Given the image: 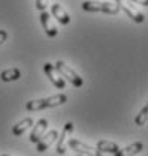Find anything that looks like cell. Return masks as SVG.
<instances>
[{"label": "cell", "instance_id": "obj_1", "mask_svg": "<svg viewBox=\"0 0 148 156\" xmlns=\"http://www.w3.org/2000/svg\"><path fill=\"white\" fill-rule=\"evenodd\" d=\"M82 11L87 12H103L108 15H115L120 11V5L118 3H111V2H82L81 5Z\"/></svg>", "mask_w": 148, "mask_h": 156}, {"label": "cell", "instance_id": "obj_2", "mask_svg": "<svg viewBox=\"0 0 148 156\" xmlns=\"http://www.w3.org/2000/svg\"><path fill=\"white\" fill-rule=\"evenodd\" d=\"M56 69L58 71V74L61 75L63 78H66L72 86H75V87H82V84H84V80L79 77L76 72H75L74 69L71 68V66H67L64 62H61V60H58L56 65Z\"/></svg>", "mask_w": 148, "mask_h": 156}, {"label": "cell", "instance_id": "obj_3", "mask_svg": "<svg viewBox=\"0 0 148 156\" xmlns=\"http://www.w3.org/2000/svg\"><path fill=\"white\" fill-rule=\"evenodd\" d=\"M67 146L72 150H75V152H78V153H81V155H84V156H102V153L97 149L90 147V146H87V144H84V143H81L78 140H74V138L69 140Z\"/></svg>", "mask_w": 148, "mask_h": 156}, {"label": "cell", "instance_id": "obj_4", "mask_svg": "<svg viewBox=\"0 0 148 156\" xmlns=\"http://www.w3.org/2000/svg\"><path fill=\"white\" fill-rule=\"evenodd\" d=\"M75 126L72 122H67L66 125H64V128H63V131H61V135L60 138H57L58 140V143H57V149L56 152L58 155H64V152H66V147H67V144H66V141H67V138L72 135V132H74Z\"/></svg>", "mask_w": 148, "mask_h": 156}, {"label": "cell", "instance_id": "obj_5", "mask_svg": "<svg viewBox=\"0 0 148 156\" xmlns=\"http://www.w3.org/2000/svg\"><path fill=\"white\" fill-rule=\"evenodd\" d=\"M43 71H45V74L48 75L50 81L56 86L57 89H64V86H66L64 78L58 74V71L56 69L54 65H51V63H45V65H43Z\"/></svg>", "mask_w": 148, "mask_h": 156}, {"label": "cell", "instance_id": "obj_6", "mask_svg": "<svg viewBox=\"0 0 148 156\" xmlns=\"http://www.w3.org/2000/svg\"><path fill=\"white\" fill-rule=\"evenodd\" d=\"M57 136H58V132H57V131H54V129H53V131H50L48 134H43V135L37 140L36 150L39 152V153H42V152L48 150V149L51 147V144H53V143L57 140Z\"/></svg>", "mask_w": 148, "mask_h": 156}, {"label": "cell", "instance_id": "obj_7", "mask_svg": "<svg viewBox=\"0 0 148 156\" xmlns=\"http://www.w3.org/2000/svg\"><path fill=\"white\" fill-rule=\"evenodd\" d=\"M40 23H42V26H43L45 33H46L50 38H56L57 33H58V30H57L56 24H54V21H53L51 15H50L48 12L42 11V14H40Z\"/></svg>", "mask_w": 148, "mask_h": 156}, {"label": "cell", "instance_id": "obj_8", "mask_svg": "<svg viewBox=\"0 0 148 156\" xmlns=\"http://www.w3.org/2000/svg\"><path fill=\"white\" fill-rule=\"evenodd\" d=\"M118 5H121L120 8L126 12V15L129 17V18H132L135 23H144V20H145V17L142 15V12H139L133 5H130V3H123V2H120Z\"/></svg>", "mask_w": 148, "mask_h": 156}, {"label": "cell", "instance_id": "obj_9", "mask_svg": "<svg viewBox=\"0 0 148 156\" xmlns=\"http://www.w3.org/2000/svg\"><path fill=\"white\" fill-rule=\"evenodd\" d=\"M51 14H53V17L60 23V24H69L71 23V15L63 9V6H60L58 3H56V5H53L51 6Z\"/></svg>", "mask_w": 148, "mask_h": 156}, {"label": "cell", "instance_id": "obj_10", "mask_svg": "<svg viewBox=\"0 0 148 156\" xmlns=\"http://www.w3.org/2000/svg\"><path fill=\"white\" fill-rule=\"evenodd\" d=\"M46 128H48V120L46 119H40L39 122H36V126L33 128V131L30 134V141L32 143H37V140L45 134Z\"/></svg>", "mask_w": 148, "mask_h": 156}, {"label": "cell", "instance_id": "obj_11", "mask_svg": "<svg viewBox=\"0 0 148 156\" xmlns=\"http://www.w3.org/2000/svg\"><path fill=\"white\" fill-rule=\"evenodd\" d=\"M142 150H144V144L142 143H133V144H130V146L121 149V150L118 149V152L114 153V156H135L138 153H141Z\"/></svg>", "mask_w": 148, "mask_h": 156}, {"label": "cell", "instance_id": "obj_12", "mask_svg": "<svg viewBox=\"0 0 148 156\" xmlns=\"http://www.w3.org/2000/svg\"><path fill=\"white\" fill-rule=\"evenodd\" d=\"M30 126H33V120L30 119V117H26L24 120H21V122H18L15 126H12V134L15 136H19L22 135Z\"/></svg>", "mask_w": 148, "mask_h": 156}, {"label": "cell", "instance_id": "obj_13", "mask_svg": "<svg viewBox=\"0 0 148 156\" xmlns=\"http://www.w3.org/2000/svg\"><path fill=\"white\" fill-rule=\"evenodd\" d=\"M97 150L100 153H117L118 152V146L112 141H106V140H99L97 141Z\"/></svg>", "mask_w": 148, "mask_h": 156}, {"label": "cell", "instance_id": "obj_14", "mask_svg": "<svg viewBox=\"0 0 148 156\" xmlns=\"http://www.w3.org/2000/svg\"><path fill=\"white\" fill-rule=\"evenodd\" d=\"M21 77V72H19L18 68H9V69H5L2 74H0V78L2 81L5 83H11V81H17Z\"/></svg>", "mask_w": 148, "mask_h": 156}, {"label": "cell", "instance_id": "obj_15", "mask_svg": "<svg viewBox=\"0 0 148 156\" xmlns=\"http://www.w3.org/2000/svg\"><path fill=\"white\" fill-rule=\"evenodd\" d=\"M45 101H46V108H53V107L63 105V104L67 101V96L63 95V93H58V95H54V96L45 98Z\"/></svg>", "mask_w": 148, "mask_h": 156}, {"label": "cell", "instance_id": "obj_16", "mask_svg": "<svg viewBox=\"0 0 148 156\" xmlns=\"http://www.w3.org/2000/svg\"><path fill=\"white\" fill-rule=\"evenodd\" d=\"M26 108H27L29 111H40V110H45V108H46V101H45V98H43V99H32V101L27 102Z\"/></svg>", "mask_w": 148, "mask_h": 156}, {"label": "cell", "instance_id": "obj_17", "mask_svg": "<svg viewBox=\"0 0 148 156\" xmlns=\"http://www.w3.org/2000/svg\"><path fill=\"white\" fill-rule=\"evenodd\" d=\"M148 120V107L145 105L141 111H139V114L136 116V120H135V123L138 125V126H144L145 123H147Z\"/></svg>", "mask_w": 148, "mask_h": 156}, {"label": "cell", "instance_id": "obj_18", "mask_svg": "<svg viewBox=\"0 0 148 156\" xmlns=\"http://www.w3.org/2000/svg\"><path fill=\"white\" fill-rule=\"evenodd\" d=\"M48 2H50V0H36V9L45 11V8L48 6Z\"/></svg>", "mask_w": 148, "mask_h": 156}, {"label": "cell", "instance_id": "obj_19", "mask_svg": "<svg viewBox=\"0 0 148 156\" xmlns=\"http://www.w3.org/2000/svg\"><path fill=\"white\" fill-rule=\"evenodd\" d=\"M6 38H8V33H6V30H0V45L6 41Z\"/></svg>", "mask_w": 148, "mask_h": 156}, {"label": "cell", "instance_id": "obj_20", "mask_svg": "<svg viewBox=\"0 0 148 156\" xmlns=\"http://www.w3.org/2000/svg\"><path fill=\"white\" fill-rule=\"evenodd\" d=\"M130 2L139 3V5H142V6H148V0H130Z\"/></svg>", "mask_w": 148, "mask_h": 156}, {"label": "cell", "instance_id": "obj_21", "mask_svg": "<svg viewBox=\"0 0 148 156\" xmlns=\"http://www.w3.org/2000/svg\"><path fill=\"white\" fill-rule=\"evenodd\" d=\"M115 2H117V3H120V2H123V0H115Z\"/></svg>", "mask_w": 148, "mask_h": 156}, {"label": "cell", "instance_id": "obj_22", "mask_svg": "<svg viewBox=\"0 0 148 156\" xmlns=\"http://www.w3.org/2000/svg\"><path fill=\"white\" fill-rule=\"evenodd\" d=\"M78 156H84V155H78Z\"/></svg>", "mask_w": 148, "mask_h": 156}]
</instances>
